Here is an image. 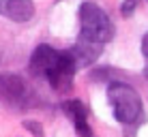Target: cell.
Returning <instances> with one entry per match:
<instances>
[{"instance_id":"1","label":"cell","mask_w":148,"mask_h":137,"mask_svg":"<svg viewBox=\"0 0 148 137\" xmlns=\"http://www.w3.org/2000/svg\"><path fill=\"white\" fill-rule=\"evenodd\" d=\"M28 69L34 77L45 79L56 92L73 88V77L77 73V64L71 52H58L49 45H39L34 49L30 56Z\"/></svg>"},{"instance_id":"2","label":"cell","mask_w":148,"mask_h":137,"mask_svg":"<svg viewBox=\"0 0 148 137\" xmlns=\"http://www.w3.org/2000/svg\"><path fill=\"white\" fill-rule=\"evenodd\" d=\"M108 101L114 109V118L125 124V135L133 137V131L144 122V105L135 88L125 82H110L108 86Z\"/></svg>"},{"instance_id":"3","label":"cell","mask_w":148,"mask_h":137,"mask_svg":"<svg viewBox=\"0 0 148 137\" xmlns=\"http://www.w3.org/2000/svg\"><path fill=\"white\" fill-rule=\"evenodd\" d=\"M79 39L99 45L114 39V24L95 2H82L79 7Z\"/></svg>"},{"instance_id":"4","label":"cell","mask_w":148,"mask_h":137,"mask_svg":"<svg viewBox=\"0 0 148 137\" xmlns=\"http://www.w3.org/2000/svg\"><path fill=\"white\" fill-rule=\"evenodd\" d=\"M62 111L71 118V122L75 126V133L79 137H95L92 129H90V124H88V116H86V109H84V103H82V101H77V99L64 101Z\"/></svg>"},{"instance_id":"5","label":"cell","mask_w":148,"mask_h":137,"mask_svg":"<svg viewBox=\"0 0 148 137\" xmlns=\"http://www.w3.org/2000/svg\"><path fill=\"white\" fill-rule=\"evenodd\" d=\"M4 15H7L11 22L24 24L30 22L37 13V7H34L32 0H4Z\"/></svg>"},{"instance_id":"6","label":"cell","mask_w":148,"mask_h":137,"mask_svg":"<svg viewBox=\"0 0 148 137\" xmlns=\"http://www.w3.org/2000/svg\"><path fill=\"white\" fill-rule=\"evenodd\" d=\"M101 47H103V45L90 43V41H82V39H79L69 52H71V56H73L77 69H79V67H88V64H92L95 60L101 56Z\"/></svg>"},{"instance_id":"7","label":"cell","mask_w":148,"mask_h":137,"mask_svg":"<svg viewBox=\"0 0 148 137\" xmlns=\"http://www.w3.org/2000/svg\"><path fill=\"white\" fill-rule=\"evenodd\" d=\"M24 92H26V88H24V82L19 77H15V75L0 77V96L2 99L11 101V103H19Z\"/></svg>"},{"instance_id":"8","label":"cell","mask_w":148,"mask_h":137,"mask_svg":"<svg viewBox=\"0 0 148 137\" xmlns=\"http://www.w3.org/2000/svg\"><path fill=\"white\" fill-rule=\"evenodd\" d=\"M24 129L30 131V133H34V137H45L43 126H41L37 120H24Z\"/></svg>"},{"instance_id":"9","label":"cell","mask_w":148,"mask_h":137,"mask_svg":"<svg viewBox=\"0 0 148 137\" xmlns=\"http://www.w3.org/2000/svg\"><path fill=\"white\" fill-rule=\"evenodd\" d=\"M137 4H140V0H125L122 7H120V13L125 15V17H129V15L137 9Z\"/></svg>"},{"instance_id":"10","label":"cell","mask_w":148,"mask_h":137,"mask_svg":"<svg viewBox=\"0 0 148 137\" xmlns=\"http://www.w3.org/2000/svg\"><path fill=\"white\" fill-rule=\"evenodd\" d=\"M142 54H144V58L148 60V32L144 34V39H142Z\"/></svg>"},{"instance_id":"11","label":"cell","mask_w":148,"mask_h":137,"mask_svg":"<svg viewBox=\"0 0 148 137\" xmlns=\"http://www.w3.org/2000/svg\"><path fill=\"white\" fill-rule=\"evenodd\" d=\"M2 11H4V2L0 0V13H2Z\"/></svg>"},{"instance_id":"12","label":"cell","mask_w":148,"mask_h":137,"mask_svg":"<svg viewBox=\"0 0 148 137\" xmlns=\"http://www.w3.org/2000/svg\"><path fill=\"white\" fill-rule=\"evenodd\" d=\"M144 75H146V77H148V64H146V69H144Z\"/></svg>"}]
</instances>
